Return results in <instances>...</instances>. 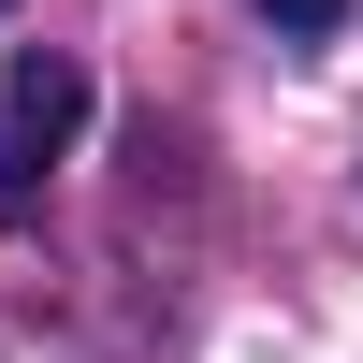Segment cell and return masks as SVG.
Segmentation results:
<instances>
[{
  "label": "cell",
  "mask_w": 363,
  "mask_h": 363,
  "mask_svg": "<svg viewBox=\"0 0 363 363\" xmlns=\"http://www.w3.org/2000/svg\"><path fill=\"white\" fill-rule=\"evenodd\" d=\"M73 131H87V73L73 58H15L0 73V218L44 203V174L73 160Z\"/></svg>",
  "instance_id": "obj_1"
},
{
  "label": "cell",
  "mask_w": 363,
  "mask_h": 363,
  "mask_svg": "<svg viewBox=\"0 0 363 363\" xmlns=\"http://www.w3.org/2000/svg\"><path fill=\"white\" fill-rule=\"evenodd\" d=\"M262 15H277V29H291V44H320V29H335V15H349V0H262Z\"/></svg>",
  "instance_id": "obj_2"
},
{
  "label": "cell",
  "mask_w": 363,
  "mask_h": 363,
  "mask_svg": "<svg viewBox=\"0 0 363 363\" xmlns=\"http://www.w3.org/2000/svg\"><path fill=\"white\" fill-rule=\"evenodd\" d=\"M0 15H15V0H0Z\"/></svg>",
  "instance_id": "obj_3"
}]
</instances>
